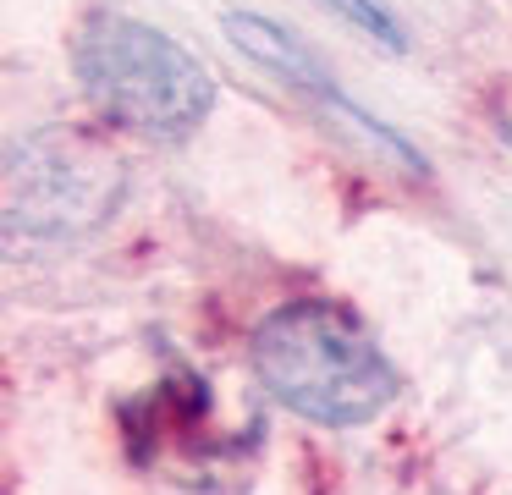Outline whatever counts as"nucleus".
<instances>
[{
	"mask_svg": "<svg viewBox=\"0 0 512 495\" xmlns=\"http://www.w3.org/2000/svg\"><path fill=\"white\" fill-rule=\"evenodd\" d=\"M259 385L325 429H358L397 396V369L364 325L331 297H298L265 314L248 341Z\"/></svg>",
	"mask_w": 512,
	"mask_h": 495,
	"instance_id": "obj_1",
	"label": "nucleus"
},
{
	"mask_svg": "<svg viewBox=\"0 0 512 495\" xmlns=\"http://www.w3.org/2000/svg\"><path fill=\"white\" fill-rule=\"evenodd\" d=\"M72 66L89 105L149 143L193 138L215 105V77L204 72L199 55L122 11H100L83 22Z\"/></svg>",
	"mask_w": 512,
	"mask_h": 495,
	"instance_id": "obj_2",
	"label": "nucleus"
},
{
	"mask_svg": "<svg viewBox=\"0 0 512 495\" xmlns=\"http://www.w3.org/2000/svg\"><path fill=\"white\" fill-rule=\"evenodd\" d=\"M127 165L83 127H45L6 160V237L67 242L105 226L122 204Z\"/></svg>",
	"mask_w": 512,
	"mask_h": 495,
	"instance_id": "obj_3",
	"label": "nucleus"
},
{
	"mask_svg": "<svg viewBox=\"0 0 512 495\" xmlns=\"http://www.w3.org/2000/svg\"><path fill=\"white\" fill-rule=\"evenodd\" d=\"M226 39L237 44V50L248 55V61H259L265 72H276L281 83H292V88H303V94H314V99H325V105H342V110H353V116H364L358 105H347L342 99V88L325 77V66L314 61V50L303 39H292L287 28H276L270 17H259V11H226Z\"/></svg>",
	"mask_w": 512,
	"mask_h": 495,
	"instance_id": "obj_4",
	"label": "nucleus"
},
{
	"mask_svg": "<svg viewBox=\"0 0 512 495\" xmlns=\"http://www.w3.org/2000/svg\"><path fill=\"white\" fill-rule=\"evenodd\" d=\"M325 6L336 11V17H347V22H358V28L369 33V39H380L386 50H402V28H397V17H391L380 0H325Z\"/></svg>",
	"mask_w": 512,
	"mask_h": 495,
	"instance_id": "obj_5",
	"label": "nucleus"
},
{
	"mask_svg": "<svg viewBox=\"0 0 512 495\" xmlns=\"http://www.w3.org/2000/svg\"><path fill=\"white\" fill-rule=\"evenodd\" d=\"M501 138H507V149H512V121H501Z\"/></svg>",
	"mask_w": 512,
	"mask_h": 495,
	"instance_id": "obj_6",
	"label": "nucleus"
}]
</instances>
